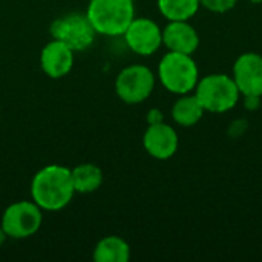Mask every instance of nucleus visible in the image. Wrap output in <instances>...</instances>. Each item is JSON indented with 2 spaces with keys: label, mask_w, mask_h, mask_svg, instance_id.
Segmentation results:
<instances>
[{
  "label": "nucleus",
  "mask_w": 262,
  "mask_h": 262,
  "mask_svg": "<svg viewBox=\"0 0 262 262\" xmlns=\"http://www.w3.org/2000/svg\"><path fill=\"white\" fill-rule=\"evenodd\" d=\"M75 193L71 169L60 164H49L40 169L31 183L32 201L41 210H61L64 209Z\"/></svg>",
  "instance_id": "obj_1"
},
{
  "label": "nucleus",
  "mask_w": 262,
  "mask_h": 262,
  "mask_svg": "<svg viewBox=\"0 0 262 262\" xmlns=\"http://www.w3.org/2000/svg\"><path fill=\"white\" fill-rule=\"evenodd\" d=\"M86 15L97 34L123 35L135 18L134 0H91Z\"/></svg>",
  "instance_id": "obj_2"
},
{
  "label": "nucleus",
  "mask_w": 262,
  "mask_h": 262,
  "mask_svg": "<svg viewBox=\"0 0 262 262\" xmlns=\"http://www.w3.org/2000/svg\"><path fill=\"white\" fill-rule=\"evenodd\" d=\"M161 84L172 94H190L198 84V66L192 55L169 51L158 64Z\"/></svg>",
  "instance_id": "obj_3"
},
{
  "label": "nucleus",
  "mask_w": 262,
  "mask_h": 262,
  "mask_svg": "<svg viewBox=\"0 0 262 262\" xmlns=\"http://www.w3.org/2000/svg\"><path fill=\"white\" fill-rule=\"evenodd\" d=\"M196 98L207 112L224 114L236 106L239 101V89L227 74H210L203 80H198L196 84Z\"/></svg>",
  "instance_id": "obj_4"
},
{
  "label": "nucleus",
  "mask_w": 262,
  "mask_h": 262,
  "mask_svg": "<svg viewBox=\"0 0 262 262\" xmlns=\"http://www.w3.org/2000/svg\"><path fill=\"white\" fill-rule=\"evenodd\" d=\"M95 29L86 14L71 12L58 17L51 25V35L68 45L74 52L88 49L95 38Z\"/></svg>",
  "instance_id": "obj_5"
},
{
  "label": "nucleus",
  "mask_w": 262,
  "mask_h": 262,
  "mask_svg": "<svg viewBox=\"0 0 262 262\" xmlns=\"http://www.w3.org/2000/svg\"><path fill=\"white\" fill-rule=\"evenodd\" d=\"M41 221V209L34 201H17L6 207L0 226L8 238L25 239L37 233Z\"/></svg>",
  "instance_id": "obj_6"
},
{
  "label": "nucleus",
  "mask_w": 262,
  "mask_h": 262,
  "mask_svg": "<svg viewBox=\"0 0 262 262\" xmlns=\"http://www.w3.org/2000/svg\"><path fill=\"white\" fill-rule=\"evenodd\" d=\"M154 88L155 75L144 64H130L124 68L115 80L117 95L127 104L143 103L150 97Z\"/></svg>",
  "instance_id": "obj_7"
},
{
  "label": "nucleus",
  "mask_w": 262,
  "mask_h": 262,
  "mask_svg": "<svg viewBox=\"0 0 262 262\" xmlns=\"http://www.w3.org/2000/svg\"><path fill=\"white\" fill-rule=\"evenodd\" d=\"M123 35L127 46L140 55H152L163 45V29L146 17L134 18Z\"/></svg>",
  "instance_id": "obj_8"
},
{
  "label": "nucleus",
  "mask_w": 262,
  "mask_h": 262,
  "mask_svg": "<svg viewBox=\"0 0 262 262\" xmlns=\"http://www.w3.org/2000/svg\"><path fill=\"white\" fill-rule=\"evenodd\" d=\"M233 80L241 95L262 97V55L246 52L233 64Z\"/></svg>",
  "instance_id": "obj_9"
},
{
  "label": "nucleus",
  "mask_w": 262,
  "mask_h": 262,
  "mask_svg": "<svg viewBox=\"0 0 262 262\" xmlns=\"http://www.w3.org/2000/svg\"><path fill=\"white\" fill-rule=\"evenodd\" d=\"M143 146L150 157L157 160H169L178 150V134L164 121L149 124L143 135Z\"/></svg>",
  "instance_id": "obj_10"
},
{
  "label": "nucleus",
  "mask_w": 262,
  "mask_h": 262,
  "mask_svg": "<svg viewBox=\"0 0 262 262\" xmlns=\"http://www.w3.org/2000/svg\"><path fill=\"white\" fill-rule=\"evenodd\" d=\"M40 64L48 77L61 78L68 75L74 66V51L63 41L54 38L41 49Z\"/></svg>",
  "instance_id": "obj_11"
},
{
  "label": "nucleus",
  "mask_w": 262,
  "mask_h": 262,
  "mask_svg": "<svg viewBox=\"0 0 262 262\" xmlns=\"http://www.w3.org/2000/svg\"><path fill=\"white\" fill-rule=\"evenodd\" d=\"M163 45L169 51L192 55L200 46V35L187 21H169L163 29Z\"/></svg>",
  "instance_id": "obj_12"
},
{
  "label": "nucleus",
  "mask_w": 262,
  "mask_h": 262,
  "mask_svg": "<svg viewBox=\"0 0 262 262\" xmlns=\"http://www.w3.org/2000/svg\"><path fill=\"white\" fill-rule=\"evenodd\" d=\"M92 256L95 262H127L130 259V247L123 238L111 235L98 241Z\"/></svg>",
  "instance_id": "obj_13"
},
{
  "label": "nucleus",
  "mask_w": 262,
  "mask_h": 262,
  "mask_svg": "<svg viewBox=\"0 0 262 262\" xmlns=\"http://www.w3.org/2000/svg\"><path fill=\"white\" fill-rule=\"evenodd\" d=\"M204 107L201 106L196 95L184 94L181 98H178L172 107V118L177 124L183 127H192L200 123V120L204 115Z\"/></svg>",
  "instance_id": "obj_14"
},
{
  "label": "nucleus",
  "mask_w": 262,
  "mask_h": 262,
  "mask_svg": "<svg viewBox=\"0 0 262 262\" xmlns=\"http://www.w3.org/2000/svg\"><path fill=\"white\" fill-rule=\"evenodd\" d=\"M74 189L78 193H92L103 184V172L92 163H83L71 169Z\"/></svg>",
  "instance_id": "obj_15"
},
{
  "label": "nucleus",
  "mask_w": 262,
  "mask_h": 262,
  "mask_svg": "<svg viewBox=\"0 0 262 262\" xmlns=\"http://www.w3.org/2000/svg\"><path fill=\"white\" fill-rule=\"evenodd\" d=\"M200 6V0H158L160 12L169 21H189Z\"/></svg>",
  "instance_id": "obj_16"
},
{
  "label": "nucleus",
  "mask_w": 262,
  "mask_h": 262,
  "mask_svg": "<svg viewBox=\"0 0 262 262\" xmlns=\"http://www.w3.org/2000/svg\"><path fill=\"white\" fill-rule=\"evenodd\" d=\"M200 2H201V6L218 14H224L233 9L238 3V0H200Z\"/></svg>",
  "instance_id": "obj_17"
},
{
  "label": "nucleus",
  "mask_w": 262,
  "mask_h": 262,
  "mask_svg": "<svg viewBox=\"0 0 262 262\" xmlns=\"http://www.w3.org/2000/svg\"><path fill=\"white\" fill-rule=\"evenodd\" d=\"M147 123L149 124L163 123V112L160 109H150L149 114H147Z\"/></svg>",
  "instance_id": "obj_18"
},
{
  "label": "nucleus",
  "mask_w": 262,
  "mask_h": 262,
  "mask_svg": "<svg viewBox=\"0 0 262 262\" xmlns=\"http://www.w3.org/2000/svg\"><path fill=\"white\" fill-rule=\"evenodd\" d=\"M259 100H261V97H256V95H247L246 97V107L247 109H252V111H255V109H258L259 107Z\"/></svg>",
  "instance_id": "obj_19"
},
{
  "label": "nucleus",
  "mask_w": 262,
  "mask_h": 262,
  "mask_svg": "<svg viewBox=\"0 0 262 262\" xmlns=\"http://www.w3.org/2000/svg\"><path fill=\"white\" fill-rule=\"evenodd\" d=\"M6 238H8V235L5 233V230H3V227L0 226V247L5 244V241H6Z\"/></svg>",
  "instance_id": "obj_20"
},
{
  "label": "nucleus",
  "mask_w": 262,
  "mask_h": 262,
  "mask_svg": "<svg viewBox=\"0 0 262 262\" xmlns=\"http://www.w3.org/2000/svg\"><path fill=\"white\" fill-rule=\"evenodd\" d=\"M252 3H262V0H250Z\"/></svg>",
  "instance_id": "obj_21"
}]
</instances>
